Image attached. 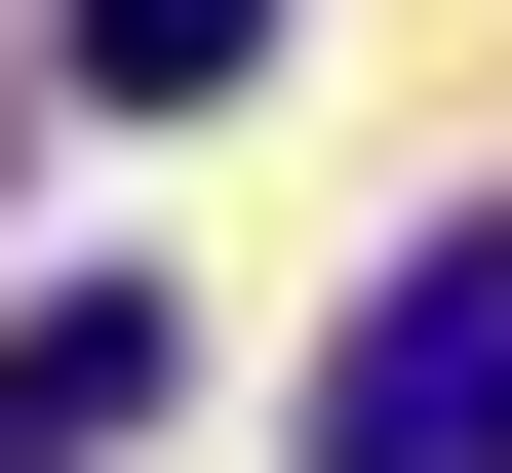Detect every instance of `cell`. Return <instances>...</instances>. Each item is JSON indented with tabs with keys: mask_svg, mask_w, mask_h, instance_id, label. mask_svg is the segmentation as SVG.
<instances>
[{
	"mask_svg": "<svg viewBox=\"0 0 512 473\" xmlns=\"http://www.w3.org/2000/svg\"><path fill=\"white\" fill-rule=\"evenodd\" d=\"M197 395V355H158V276H40V316H0V473H119Z\"/></svg>",
	"mask_w": 512,
	"mask_h": 473,
	"instance_id": "cell-2",
	"label": "cell"
},
{
	"mask_svg": "<svg viewBox=\"0 0 512 473\" xmlns=\"http://www.w3.org/2000/svg\"><path fill=\"white\" fill-rule=\"evenodd\" d=\"M79 79H119V119H237V79H276V0H79Z\"/></svg>",
	"mask_w": 512,
	"mask_h": 473,
	"instance_id": "cell-3",
	"label": "cell"
},
{
	"mask_svg": "<svg viewBox=\"0 0 512 473\" xmlns=\"http://www.w3.org/2000/svg\"><path fill=\"white\" fill-rule=\"evenodd\" d=\"M316 473H512V237H394V276H355Z\"/></svg>",
	"mask_w": 512,
	"mask_h": 473,
	"instance_id": "cell-1",
	"label": "cell"
}]
</instances>
